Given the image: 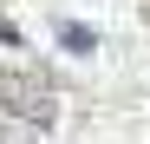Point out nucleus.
<instances>
[{
  "label": "nucleus",
  "mask_w": 150,
  "mask_h": 144,
  "mask_svg": "<svg viewBox=\"0 0 150 144\" xmlns=\"http://www.w3.org/2000/svg\"><path fill=\"white\" fill-rule=\"evenodd\" d=\"M0 46H20V26H7V20H0Z\"/></svg>",
  "instance_id": "obj_2"
},
{
  "label": "nucleus",
  "mask_w": 150,
  "mask_h": 144,
  "mask_svg": "<svg viewBox=\"0 0 150 144\" xmlns=\"http://www.w3.org/2000/svg\"><path fill=\"white\" fill-rule=\"evenodd\" d=\"M0 105H7L20 125H52L59 118V98H52V85L39 79V72H20V66H0Z\"/></svg>",
  "instance_id": "obj_1"
}]
</instances>
